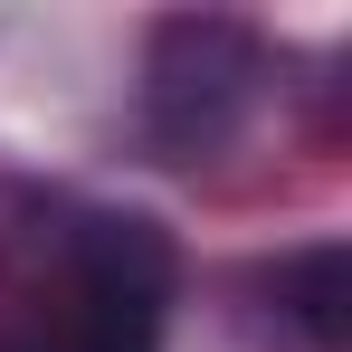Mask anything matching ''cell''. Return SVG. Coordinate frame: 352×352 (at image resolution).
Instances as JSON below:
<instances>
[{
	"label": "cell",
	"mask_w": 352,
	"mask_h": 352,
	"mask_svg": "<svg viewBox=\"0 0 352 352\" xmlns=\"http://www.w3.org/2000/svg\"><path fill=\"white\" fill-rule=\"evenodd\" d=\"M162 305H172V248L143 219H96L10 352H162Z\"/></svg>",
	"instance_id": "obj_1"
},
{
	"label": "cell",
	"mask_w": 352,
	"mask_h": 352,
	"mask_svg": "<svg viewBox=\"0 0 352 352\" xmlns=\"http://www.w3.org/2000/svg\"><path fill=\"white\" fill-rule=\"evenodd\" d=\"M248 86H257V38L229 19H172L153 38V124L181 153L219 143L248 115Z\"/></svg>",
	"instance_id": "obj_2"
},
{
	"label": "cell",
	"mask_w": 352,
	"mask_h": 352,
	"mask_svg": "<svg viewBox=\"0 0 352 352\" xmlns=\"http://www.w3.org/2000/svg\"><path fill=\"white\" fill-rule=\"evenodd\" d=\"M276 286L295 295L286 314L314 333V352H343L352 343V314H343V305H352V257H343V248H305V257H286Z\"/></svg>",
	"instance_id": "obj_3"
}]
</instances>
